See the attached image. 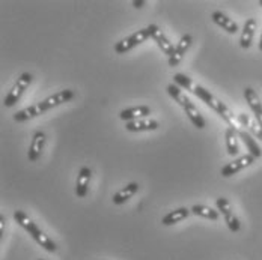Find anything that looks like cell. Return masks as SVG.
<instances>
[{
    "label": "cell",
    "instance_id": "ffe728a7",
    "mask_svg": "<svg viewBox=\"0 0 262 260\" xmlns=\"http://www.w3.org/2000/svg\"><path fill=\"white\" fill-rule=\"evenodd\" d=\"M236 121H238L243 127H247L255 137H258V138H261L262 140V127L256 122V119L252 121L246 113H241V114H238Z\"/></svg>",
    "mask_w": 262,
    "mask_h": 260
},
{
    "label": "cell",
    "instance_id": "7a4b0ae2",
    "mask_svg": "<svg viewBox=\"0 0 262 260\" xmlns=\"http://www.w3.org/2000/svg\"><path fill=\"white\" fill-rule=\"evenodd\" d=\"M74 97H76V93H74V90H71V89L60 90V92H57V93H54L52 97L46 98L44 101H41V103H38V104L29 105L26 108L17 111V113L14 114V121H15V122H26L29 119L36 117V116H39V114H42V113L52 110V108L57 107V105H62L65 104V103H68V101H71Z\"/></svg>",
    "mask_w": 262,
    "mask_h": 260
},
{
    "label": "cell",
    "instance_id": "8992f818",
    "mask_svg": "<svg viewBox=\"0 0 262 260\" xmlns=\"http://www.w3.org/2000/svg\"><path fill=\"white\" fill-rule=\"evenodd\" d=\"M215 205H217V209L222 212V215H223V218H225V223L228 224L229 230L234 232V233L239 232L241 224H239V220L236 218V215L234 214V209L231 206L229 200L225 199V197H219V199L215 200Z\"/></svg>",
    "mask_w": 262,
    "mask_h": 260
},
{
    "label": "cell",
    "instance_id": "5bb4252c",
    "mask_svg": "<svg viewBox=\"0 0 262 260\" xmlns=\"http://www.w3.org/2000/svg\"><path fill=\"white\" fill-rule=\"evenodd\" d=\"M211 18H212V21L217 26H220L223 30H226L231 35H235L236 32H238V25H236L232 18H229L226 14H223L222 11H214L211 14Z\"/></svg>",
    "mask_w": 262,
    "mask_h": 260
},
{
    "label": "cell",
    "instance_id": "30bf717a",
    "mask_svg": "<svg viewBox=\"0 0 262 260\" xmlns=\"http://www.w3.org/2000/svg\"><path fill=\"white\" fill-rule=\"evenodd\" d=\"M44 146H46V132L44 131H36L33 134V138H32V143H30V148H29V152H27V158L29 161H36L42 151H44Z\"/></svg>",
    "mask_w": 262,
    "mask_h": 260
},
{
    "label": "cell",
    "instance_id": "52a82bcc",
    "mask_svg": "<svg viewBox=\"0 0 262 260\" xmlns=\"http://www.w3.org/2000/svg\"><path fill=\"white\" fill-rule=\"evenodd\" d=\"M255 159H256V158H255V156H252L250 154L238 156V158H235L234 161L228 162L225 167H222V176H223V178L234 176V175H236L238 172H241L243 169H246V167L252 166V164L255 162Z\"/></svg>",
    "mask_w": 262,
    "mask_h": 260
},
{
    "label": "cell",
    "instance_id": "d4e9b609",
    "mask_svg": "<svg viewBox=\"0 0 262 260\" xmlns=\"http://www.w3.org/2000/svg\"><path fill=\"white\" fill-rule=\"evenodd\" d=\"M259 5H262V0H259ZM259 50L262 52V35H261V39H259Z\"/></svg>",
    "mask_w": 262,
    "mask_h": 260
},
{
    "label": "cell",
    "instance_id": "5b68a950",
    "mask_svg": "<svg viewBox=\"0 0 262 260\" xmlns=\"http://www.w3.org/2000/svg\"><path fill=\"white\" fill-rule=\"evenodd\" d=\"M32 78H33V76L30 73H23L20 77L17 78V81L12 86V89L5 97V101H3L5 107H12V105H15L20 101L21 95L25 93V90L29 87V84L32 83Z\"/></svg>",
    "mask_w": 262,
    "mask_h": 260
},
{
    "label": "cell",
    "instance_id": "cb8c5ba5",
    "mask_svg": "<svg viewBox=\"0 0 262 260\" xmlns=\"http://www.w3.org/2000/svg\"><path fill=\"white\" fill-rule=\"evenodd\" d=\"M3 229H5V217L0 215V236H3Z\"/></svg>",
    "mask_w": 262,
    "mask_h": 260
},
{
    "label": "cell",
    "instance_id": "2e32d148",
    "mask_svg": "<svg viewBox=\"0 0 262 260\" xmlns=\"http://www.w3.org/2000/svg\"><path fill=\"white\" fill-rule=\"evenodd\" d=\"M255 30H256V20H255V18H249V20L244 23L243 33H241V38H239V45H241V49H244V50L250 49V45H252V42H253Z\"/></svg>",
    "mask_w": 262,
    "mask_h": 260
},
{
    "label": "cell",
    "instance_id": "6da1fadb",
    "mask_svg": "<svg viewBox=\"0 0 262 260\" xmlns=\"http://www.w3.org/2000/svg\"><path fill=\"white\" fill-rule=\"evenodd\" d=\"M173 83L180 87H183L185 90H190L191 93H194L199 100H202L205 104L211 107L215 113H219L222 116V119L225 122L229 124V128H235L236 117L234 116V113L226 107L225 103H222L220 100H217L210 90H207L205 87H202L201 84H196L190 77H187L185 74H175L173 76Z\"/></svg>",
    "mask_w": 262,
    "mask_h": 260
},
{
    "label": "cell",
    "instance_id": "ba28073f",
    "mask_svg": "<svg viewBox=\"0 0 262 260\" xmlns=\"http://www.w3.org/2000/svg\"><path fill=\"white\" fill-rule=\"evenodd\" d=\"M148 27H149V32H151V38L157 42L158 49L164 53V54H167L169 57L173 56L175 47H177V45H173V44L167 39V36L163 33V30H161L157 25H151V26Z\"/></svg>",
    "mask_w": 262,
    "mask_h": 260
},
{
    "label": "cell",
    "instance_id": "4fadbf2b",
    "mask_svg": "<svg viewBox=\"0 0 262 260\" xmlns=\"http://www.w3.org/2000/svg\"><path fill=\"white\" fill-rule=\"evenodd\" d=\"M91 178H92V170L89 167H86V166L81 167L79 172V176H77V183H76V194L80 199L86 197L88 190H89Z\"/></svg>",
    "mask_w": 262,
    "mask_h": 260
},
{
    "label": "cell",
    "instance_id": "7c38bea8",
    "mask_svg": "<svg viewBox=\"0 0 262 260\" xmlns=\"http://www.w3.org/2000/svg\"><path fill=\"white\" fill-rule=\"evenodd\" d=\"M149 114H151V108L148 105H137V107L122 110L119 113V117L125 122H130V121H136V119H145Z\"/></svg>",
    "mask_w": 262,
    "mask_h": 260
},
{
    "label": "cell",
    "instance_id": "d6986e66",
    "mask_svg": "<svg viewBox=\"0 0 262 260\" xmlns=\"http://www.w3.org/2000/svg\"><path fill=\"white\" fill-rule=\"evenodd\" d=\"M238 137L244 141V145H246V148L249 149V154L252 156H255V158H259L262 155V151L261 148H259V145L256 143V140L253 138V135L250 134V132H247V131L241 130L238 131Z\"/></svg>",
    "mask_w": 262,
    "mask_h": 260
},
{
    "label": "cell",
    "instance_id": "9c48e42d",
    "mask_svg": "<svg viewBox=\"0 0 262 260\" xmlns=\"http://www.w3.org/2000/svg\"><path fill=\"white\" fill-rule=\"evenodd\" d=\"M191 42H193V36L191 35H184L183 38H181V41L178 42V45L175 47V53H173V56H170L169 57V66H178L180 63H181V60L184 59V56H185V53L188 52V49L191 47Z\"/></svg>",
    "mask_w": 262,
    "mask_h": 260
},
{
    "label": "cell",
    "instance_id": "8fae6325",
    "mask_svg": "<svg viewBox=\"0 0 262 260\" xmlns=\"http://www.w3.org/2000/svg\"><path fill=\"white\" fill-rule=\"evenodd\" d=\"M244 98H246L249 107L252 108L256 122L262 127V103L261 100H259V97H258V93L252 87H246L244 89Z\"/></svg>",
    "mask_w": 262,
    "mask_h": 260
},
{
    "label": "cell",
    "instance_id": "484cf974",
    "mask_svg": "<svg viewBox=\"0 0 262 260\" xmlns=\"http://www.w3.org/2000/svg\"><path fill=\"white\" fill-rule=\"evenodd\" d=\"M38 260H44V259H38Z\"/></svg>",
    "mask_w": 262,
    "mask_h": 260
},
{
    "label": "cell",
    "instance_id": "3957f363",
    "mask_svg": "<svg viewBox=\"0 0 262 260\" xmlns=\"http://www.w3.org/2000/svg\"><path fill=\"white\" fill-rule=\"evenodd\" d=\"M14 218H15V221L18 223V226H21L27 233L30 234V236L36 241V244H39L44 250H47V251H50V253H54V251L57 250V247H56V244L53 242L52 238H49L47 234L44 233V232H42V230H41V229L27 217L23 210H15V212H14Z\"/></svg>",
    "mask_w": 262,
    "mask_h": 260
},
{
    "label": "cell",
    "instance_id": "277c9868",
    "mask_svg": "<svg viewBox=\"0 0 262 260\" xmlns=\"http://www.w3.org/2000/svg\"><path fill=\"white\" fill-rule=\"evenodd\" d=\"M148 38H151V32H149V27H145V29H140L137 32H134L133 35L124 38L122 41L116 42L115 45V52L118 54H125L127 52L133 50L134 47H137L139 44L145 42Z\"/></svg>",
    "mask_w": 262,
    "mask_h": 260
},
{
    "label": "cell",
    "instance_id": "44dd1931",
    "mask_svg": "<svg viewBox=\"0 0 262 260\" xmlns=\"http://www.w3.org/2000/svg\"><path fill=\"white\" fill-rule=\"evenodd\" d=\"M225 137H226V148H228V154L231 156H235L239 152V148H238V131L235 128H228L225 132Z\"/></svg>",
    "mask_w": 262,
    "mask_h": 260
},
{
    "label": "cell",
    "instance_id": "ac0fdd59",
    "mask_svg": "<svg viewBox=\"0 0 262 260\" xmlns=\"http://www.w3.org/2000/svg\"><path fill=\"white\" fill-rule=\"evenodd\" d=\"M190 214H191V210L187 208L175 209V210L166 214V215L161 218V224H163V226H173V224H177V223L185 220Z\"/></svg>",
    "mask_w": 262,
    "mask_h": 260
},
{
    "label": "cell",
    "instance_id": "7402d4cb",
    "mask_svg": "<svg viewBox=\"0 0 262 260\" xmlns=\"http://www.w3.org/2000/svg\"><path fill=\"white\" fill-rule=\"evenodd\" d=\"M190 210H191V214H194L198 217H204V218H208L212 221L219 220V217H220L219 210L210 208V206H205V205H194V206H191Z\"/></svg>",
    "mask_w": 262,
    "mask_h": 260
},
{
    "label": "cell",
    "instance_id": "603a6c76",
    "mask_svg": "<svg viewBox=\"0 0 262 260\" xmlns=\"http://www.w3.org/2000/svg\"><path fill=\"white\" fill-rule=\"evenodd\" d=\"M145 3H146L145 0H134V2H133V6H134V8H142Z\"/></svg>",
    "mask_w": 262,
    "mask_h": 260
},
{
    "label": "cell",
    "instance_id": "9a60e30c",
    "mask_svg": "<svg viewBox=\"0 0 262 260\" xmlns=\"http://www.w3.org/2000/svg\"><path fill=\"white\" fill-rule=\"evenodd\" d=\"M125 130L131 132H140V131H156L158 130V122L154 119H136L125 122Z\"/></svg>",
    "mask_w": 262,
    "mask_h": 260
},
{
    "label": "cell",
    "instance_id": "e0dca14e",
    "mask_svg": "<svg viewBox=\"0 0 262 260\" xmlns=\"http://www.w3.org/2000/svg\"><path fill=\"white\" fill-rule=\"evenodd\" d=\"M139 191V183L131 182L128 185H125L122 190H119L115 196H113V205H124L127 200H130L131 197Z\"/></svg>",
    "mask_w": 262,
    "mask_h": 260
}]
</instances>
